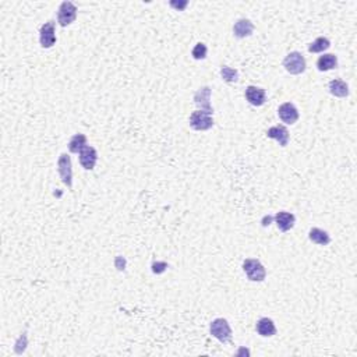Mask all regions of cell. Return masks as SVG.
Segmentation results:
<instances>
[{
  "instance_id": "6da1fadb",
  "label": "cell",
  "mask_w": 357,
  "mask_h": 357,
  "mask_svg": "<svg viewBox=\"0 0 357 357\" xmlns=\"http://www.w3.org/2000/svg\"><path fill=\"white\" fill-rule=\"evenodd\" d=\"M209 332L219 342L229 343L232 341V328L225 318L213 319L209 325Z\"/></svg>"
},
{
  "instance_id": "7a4b0ae2",
  "label": "cell",
  "mask_w": 357,
  "mask_h": 357,
  "mask_svg": "<svg viewBox=\"0 0 357 357\" xmlns=\"http://www.w3.org/2000/svg\"><path fill=\"white\" fill-rule=\"evenodd\" d=\"M243 271L247 275V278L253 282H262L265 279L266 271L264 265L256 258H247L243 262Z\"/></svg>"
},
{
  "instance_id": "3957f363",
  "label": "cell",
  "mask_w": 357,
  "mask_h": 357,
  "mask_svg": "<svg viewBox=\"0 0 357 357\" xmlns=\"http://www.w3.org/2000/svg\"><path fill=\"white\" fill-rule=\"evenodd\" d=\"M283 67L290 74L297 76V74H301V73L306 72L307 62H306V59L300 52H290L283 60Z\"/></svg>"
},
{
  "instance_id": "277c9868",
  "label": "cell",
  "mask_w": 357,
  "mask_h": 357,
  "mask_svg": "<svg viewBox=\"0 0 357 357\" xmlns=\"http://www.w3.org/2000/svg\"><path fill=\"white\" fill-rule=\"evenodd\" d=\"M213 126V117L211 113L204 111H195L190 116V127L197 131L209 130Z\"/></svg>"
},
{
  "instance_id": "5b68a950",
  "label": "cell",
  "mask_w": 357,
  "mask_h": 357,
  "mask_svg": "<svg viewBox=\"0 0 357 357\" xmlns=\"http://www.w3.org/2000/svg\"><path fill=\"white\" fill-rule=\"evenodd\" d=\"M77 19V7L72 2H63L59 7L58 23L60 27H67Z\"/></svg>"
},
{
  "instance_id": "8992f818",
  "label": "cell",
  "mask_w": 357,
  "mask_h": 357,
  "mask_svg": "<svg viewBox=\"0 0 357 357\" xmlns=\"http://www.w3.org/2000/svg\"><path fill=\"white\" fill-rule=\"evenodd\" d=\"M58 170L59 174H60V178L62 182L68 188H72L73 186V166H72V159L67 154H62L59 156L58 160Z\"/></svg>"
},
{
  "instance_id": "52a82bcc",
  "label": "cell",
  "mask_w": 357,
  "mask_h": 357,
  "mask_svg": "<svg viewBox=\"0 0 357 357\" xmlns=\"http://www.w3.org/2000/svg\"><path fill=\"white\" fill-rule=\"evenodd\" d=\"M56 31H55V21H48L41 27L39 31V42L45 49L52 48L56 44Z\"/></svg>"
},
{
  "instance_id": "ba28073f",
  "label": "cell",
  "mask_w": 357,
  "mask_h": 357,
  "mask_svg": "<svg viewBox=\"0 0 357 357\" xmlns=\"http://www.w3.org/2000/svg\"><path fill=\"white\" fill-rule=\"evenodd\" d=\"M211 88L209 87H203L200 88L195 94H194V102L197 105L198 111H204L207 113H211L213 115V109L211 106Z\"/></svg>"
},
{
  "instance_id": "9c48e42d",
  "label": "cell",
  "mask_w": 357,
  "mask_h": 357,
  "mask_svg": "<svg viewBox=\"0 0 357 357\" xmlns=\"http://www.w3.org/2000/svg\"><path fill=\"white\" fill-rule=\"evenodd\" d=\"M278 116L286 124H295L296 121L299 120V111L293 103L286 102V103H282L278 109Z\"/></svg>"
},
{
  "instance_id": "30bf717a",
  "label": "cell",
  "mask_w": 357,
  "mask_h": 357,
  "mask_svg": "<svg viewBox=\"0 0 357 357\" xmlns=\"http://www.w3.org/2000/svg\"><path fill=\"white\" fill-rule=\"evenodd\" d=\"M80 164L85 170H92L95 168V164L98 160V152L94 147H90V145H85L80 152Z\"/></svg>"
},
{
  "instance_id": "8fae6325",
  "label": "cell",
  "mask_w": 357,
  "mask_h": 357,
  "mask_svg": "<svg viewBox=\"0 0 357 357\" xmlns=\"http://www.w3.org/2000/svg\"><path fill=\"white\" fill-rule=\"evenodd\" d=\"M244 95H246V99L248 101V103L253 105V106H262L266 101L265 91L262 88L254 87V85L247 87Z\"/></svg>"
},
{
  "instance_id": "7c38bea8",
  "label": "cell",
  "mask_w": 357,
  "mask_h": 357,
  "mask_svg": "<svg viewBox=\"0 0 357 357\" xmlns=\"http://www.w3.org/2000/svg\"><path fill=\"white\" fill-rule=\"evenodd\" d=\"M266 137H270L272 140H276L279 142L280 147H286L289 144V131L286 129L285 126L278 124L271 127L266 131Z\"/></svg>"
},
{
  "instance_id": "4fadbf2b",
  "label": "cell",
  "mask_w": 357,
  "mask_h": 357,
  "mask_svg": "<svg viewBox=\"0 0 357 357\" xmlns=\"http://www.w3.org/2000/svg\"><path fill=\"white\" fill-rule=\"evenodd\" d=\"M253 31H254V24L247 19H240L233 25V34L239 39L250 37L253 35Z\"/></svg>"
},
{
  "instance_id": "5bb4252c",
  "label": "cell",
  "mask_w": 357,
  "mask_h": 357,
  "mask_svg": "<svg viewBox=\"0 0 357 357\" xmlns=\"http://www.w3.org/2000/svg\"><path fill=\"white\" fill-rule=\"evenodd\" d=\"M274 219H275V222L276 225H278V227H279V230H282V232H289L290 229L295 226L296 222L295 215L290 212H286V211L278 212L275 217H274Z\"/></svg>"
},
{
  "instance_id": "9a60e30c",
  "label": "cell",
  "mask_w": 357,
  "mask_h": 357,
  "mask_svg": "<svg viewBox=\"0 0 357 357\" xmlns=\"http://www.w3.org/2000/svg\"><path fill=\"white\" fill-rule=\"evenodd\" d=\"M256 331L258 335H261V336H264V338H270V336H274V335L276 333V327L272 319L264 317V318H260L258 321H257Z\"/></svg>"
},
{
  "instance_id": "2e32d148",
  "label": "cell",
  "mask_w": 357,
  "mask_h": 357,
  "mask_svg": "<svg viewBox=\"0 0 357 357\" xmlns=\"http://www.w3.org/2000/svg\"><path fill=\"white\" fill-rule=\"evenodd\" d=\"M328 90L333 97L336 98H346L349 95V85L343 80H339V78H335V80L329 82Z\"/></svg>"
},
{
  "instance_id": "e0dca14e",
  "label": "cell",
  "mask_w": 357,
  "mask_h": 357,
  "mask_svg": "<svg viewBox=\"0 0 357 357\" xmlns=\"http://www.w3.org/2000/svg\"><path fill=\"white\" fill-rule=\"evenodd\" d=\"M309 239L318 246H327L331 243V236L319 227H313L309 232Z\"/></svg>"
},
{
  "instance_id": "ac0fdd59",
  "label": "cell",
  "mask_w": 357,
  "mask_h": 357,
  "mask_svg": "<svg viewBox=\"0 0 357 357\" xmlns=\"http://www.w3.org/2000/svg\"><path fill=\"white\" fill-rule=\"evenodd\" d=\"M336 66H338V58L332 53L323 55L317 60V67L319 72H329L332 68H336Z\"/></svg>"
},
{
  "instance_id": "d6986e66",
  "label": "cell",
  "mask_w": 357,
  "mask_h": 357,
  "mask_svg": "<svg viewBox=\"0 0 357 357\" xmlns=\"http://www.w3.org/2000/svg\"><path fill=\"white\" fill-rule=\"evenodd\" d=\"M85 145H87V137L78 133V134L73 135L72 137V140L68 142V150H70V152H73V154H78Z\"/></svg>"
},
{
  "instance_id": "ffe728a7",
  "label": "cell",
  "mask_w": 357,
  "mask_h": 357,
  "mask_svg": "<svg viewBox=\"0 0 357 357\" xmlns=\"http://www.w3.org/2000/svg\"><path fill=\"white\" fill-rule=\"evenodd\" d=\"M331 46V42H329L328 38H324V37H319L314 42L309 45V52L310 53H321L324 50H327Z\"/></svg>"
},
{
  "instance_id": "44dd1931",
  "label": "cell",
  "mask_w": 357,
  "mask_h": 357,
  "mask_svg": "<svg viewBox=\"0 0 357 357\" xmlns=\"http://www.w3.org/2000/svg\"><path fill=\"white\" fill-rule=\"evenodd\" d=\"M221 77L226 82H237L239 81V72L232 67L223 66V67L221 68Z\"/></svg>"
},
{
  "instance_id": "7402d4cb",
  "label": "cell",
  "mask_w": 357,
  "mask_h": 357,
  "mask_svg": "<svg viewBox=\"0 0 357 357\" xmlns=\"http://www.w3.org/2000/svg\"><path fill=\"white\" fill-rule=\"evenodd\" d=\"M207 52L208 49L207 46H205V44L200 42V44H197L194 46L193 50H191V55H193V58L195 59V60H204V59L207 58Z\"/></svg>"
},
{
  "instance_id": "603a6c76",
  "label": "cell",
  "mask_w": 357,
  "mask_h": 357,
  "mask_svg": "<svg viewBox=\"0 0 357 357\" xmlns=\"http://www.w3.org/2000/svg\"><path fill=\"white\" fill-rule=\"evenodd\" d=\"M27 345H28V339H27V333H21V336L19 338V341L15 342V346H14V350L15 353H19V354H21V353L24 352L25 349H27Z\"/></svg>"
},
{
  "instance_id": "cb8c5ba5",
  "label": "cell",
  "mask_w": 357,
  "mask_h": 357,
  "mask_svg": "<svg viewBox=\"0 0 357 357\" xmlns=\"http://www.w3.org/2000/svg\"><path fill=\"white\" fill-rule=\"evenodd\" d=\"M166 268H168V264H166V262H154V264H152V272H154V274H162Z\"/></svg>"
},
{
  "instance_id": "d4e9b609",
  "label": "cell",
  "mask_w": 357,
  "mask_h": 357,
  "mask_svg": "<svg viewBox=\"0 0 357 357\" xmlns=\"http://www.w3.org/2000/svg\"><path fill=\"white\" fill-rule=\"evenodd\" d=\"M115 265H116V268L119 271H123L126 266V260L123 258V257L117 256L116 257V261H115Z\"/></svg>"
},
{
  "instance_id": "484cf974",
  "label": "cell",
  "mask_w": 357,
  "mask_h": 357,
  "mask_svg": "<svg viewBox=\"0 0 357 357\" xmlns=\"http://www.w3.org/2000/svg\"><path fill=\"white\" fill-rule=\"evenodd\" d=\"M170 6L172 7H176L178 10H183L186 6H187V2H183V3H176V2H170Z\"/></svg>"
},
{
  "instance_id": "4316f807",
  "label": "cell",
  "mask_w": 357,
  "mask_h": 357,
  "mask_svg": "<svg viewBox=\"0 0 357 357\" xmlns=\"http://www.w3.org/2000/svg\"><path fill=\"white\" fill-rule=\"evenodd\" d=\"M272 221H274V218L272 217H265L262 219V226H268Z\"/></svg>"
}]
</instances>
